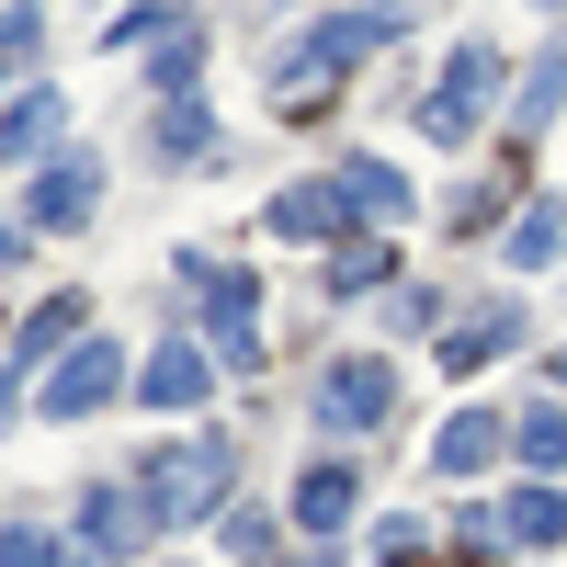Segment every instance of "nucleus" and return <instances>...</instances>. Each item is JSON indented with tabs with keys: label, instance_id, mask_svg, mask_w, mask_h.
Instances as JSON below:
<instances>
[{
	"label": "nucleus",
	"instance_id": "f257e3e1",
	"mask_svg": "<svg viewBox=\"0 0 567 567\" xmlns=\"http://www.w3.org/2000/svg\"><path fill=\"white\" fill-rule=\"evenodd\" d=\"M386 12H398V0H386ZM386 12H329V23L296 45V58L272 69V91H284V103H318V91L341 80L352 58H374V45H386Z\"/></svg>",
	"mask_w": 567,
	"mask_h": 567
},
{
	"label": "nucleus",
	"instance_id": "f03ea898",
	"mask_svg": "<svg viewBox=\"0 0 567 567\" xmlns=\"http://www.w3.org/2000/svg\"><path fill=\"white\" fill-rule=\"evenodd\" d=\"M488 103H499V58H488V45H454L443 80H432V103H420V125H432L443 148H465V136L488 125Z\"/></svg>",
	"mask_w": 567,
	"mask_h": 567
},
{
	"label": "nucleus",
	"instance_id": "7ed1b4c3",
	"mask_svg": "<svg viewBox=\"0 0 567 567\" xmlns=\"http://www.w3.org/2000/svg\"><path fill=\"white\" fill-rule=\"evenodd\" d=\"M148 511L159 523H194V511H216L227 499V443H171V454H148Z\"/></svg>",
	"mask_w": 567,
	"mask_h": 567
},
{
	"label": "nucleus",
	"instance_id": "20e7f679",
	"mask_svg": "<svg viewBox=\"0 0 567 567\" xmlns=\"http://www.w3.org/2000/svg\"><path fill=\"white\" fill-rule=\"evenodd\" d=\"M386 409H398V363H329L318 374V420L329 432H374Z\"/></svg>",
	"mask_w": 567,
	"mask_h": 567
},
{
	"label": "nucleus",
	"instance_id": "39448f33",
	"mask_svg": "<svg viewBox=\"0 0 567 567\" xmlns=\"http://www.w3.org/2000/svg\"><path fill=\"white\" fill-rule=\"evenodd\" d=\"M114 386H125V352H114V341H69V363L45 374L34 409H45V420H80V409H103Z\"/></svg>",
	"mask_w": 567,
	"mask_h": 567
},
{
	"label": "nucleus",
	"instance_id": "423d86ee",
	"mask_svg": "<svg viewBox=\"0 0 567 567\" xmlns=\"http://www.w3.org/2000/svg\"><path fill=\"white\" fill-rule=\"evenodd\" d=\"M194 284H205L216 352H227V363H261V329H250V272H227V261H194Z\"/></svg>",
	"mask_w": 567,
	"mask_h": 567
},
{
	"label": "nucleus",
	"instance_id": "0eeeda50",
	"mask_svg": "<svg viewBox=\"0 0 567 567\" xmlns=\"http://www.w3.org/2000/svg\"><path fill=\"white\" fill-rule=\"evenodd\" d=\"M556 534H567V488H523V499L477 511V545H556Z\"/></svg>",
	"mask_w": 567,
	"mask_h": 567
},
{
	"label": "nucleus",
	"instance_id": "6e6552de",
	"mask_svg": "<svg viewBox=\"0 0 567 567\" xmlns=\"http://www.w3.org/2000/svg\"><path fill=\"white\" fill-rule=\"evenodd\" d=\"M341 205H352L341 182H284L261 227H272V239H329V227H341Z\"/></svg>",
	"mask_w": 567,
	"mask_h": 567
},
{
	"label": "nucleus",
	"instance_id": "1a4fd4ad",
	"mask_svg": "<svg viewBox=\"0 0 567 567\" xmlns=\"http://www.w3.org/2000/svg\"><path fill=\"white\" fill-rule=\"evenodd\" d=\"M58 125H69V103L58 91H12V103H0V159H34V148H58Z\"/></svg>",
	"mask_w": 567,
	"mask_h": 567
},
{
	"label": "nucleus",
	"instance_id": "9d476101",
	"mask_svg": "<svg viewBox=\"0 0 567 567\" xmlns=\"http://www.w3.org/2000/svg\"><path fill=\"white\" fill-rule=\"evenodd\" d=\"M148 523H159V511H148V499H136V488H114V477H103V488H91V511H80V534H91V556H125V545H136V534H148Z\"/></svg>",
	"mask_w": 567,
	"mask_h": 567
},
{
	"label": "nucleus",
	"instance_id": "9b49d317",
	"mask_svg": "<svg viewBox=\"0 0 567 567\" xmlns=\"http://www.w3.org/2000/svg\"><path fill=\"white\" fill-rule=\"evenodd\" d=\"M136 386H148V409H194V398L216 386V374H205V352H194V341H159V352H148V374H136Z\"/></svg>",
	"mask_w": 567,
	"mask_h": 567
},
{
	"label": "nucleus",
	"instance_id": "f8f14e48",
	"mask_svg": "<svg viewBox=\"0 0 567 567\" xmlns=\"http://www.w3.org/2000/svg\"><path fill=\"white\" fill-rule=\"evenodd\" d=\"M556 103H567V34L523 69V91H511V136H545V114H556Z\"/></svg>",
	"mask_w": 567,
	"mask_h": 567
},
{
	"label": "nucleus",
	"instance_id": "ddd939ff",
	"mask_svg": "<svg viewBox=\"0 0 567 567\" xmlns=\"http://www.w3.org/2000/svg\"><path fill=\"white\" fill-rule=\"evenodd\" d=\"M352 488H363L352 465H307V477H296V523H307V534H341V523H352Z\"/></svg>",
	"mask_w": 567,
	"mask_h": 567
},
{
	"label": "nucleus",
	"instance_id": "4468645a",
	"mask_svg": "<svg viewBox=\"0 0 567 567\" xmlns=\"http://www.w3.org/2000/svg\"><path fill=\"white\" fill-rule=\"evenodd\" d=\"M91 194H103V182H91V159H58V171L34 182V227H80Z\"/></svg>",
	"mask_w": 567,
	"mask_h": 567
},
{
	"label": "nucleus",
	"instance_id": "2eb2a0df",
	"mask_svg": "<svg viewBox=\"0 0 567 567\" xmlns=\"http://www.w3.org/2000/svg\"><path fill=\"white\" fill-rule=\"evenodd\" d=\"M488 454H499V420H488V409H465V420H443V443H432V465H443V477H477Z\"/></svg>",
	"mask_w": 567,
	"mask_h": 567
},
{
	"label": "nucleus",
	"instance_id": "dca6fc26",
	"mask_svg": "<svg viewBox=\"0 0 567 567\" xmlns=\"http://www.w3.org/2000/svg\"><path fill=\"white\" fill-rule=\"evenodd\" d=\"M511 341H523V318L499 307V318H477V329H454V341H443V363H454V374H477V363H488V352H511Z\"/></svg>",
	"mask_w": 567,
	"mask_h": 567
},
{
	"label": "nucleus",
	"instance_id": "f3484780",
	"mask_svg": "<svg viewBox=\"0 0 567 567\" xmlns=\"http://www.w3.org/2000/svg\"><path fill=\"white\" fill-rule=\"evenodd\" d=\"M341 194H352L363 216H409V182H398L386 159H352V171H341Z\"/></svg>",
	"mask_w": 567,
	"mask_h": 567
},
{
	"label": "nucleus",
	"instance_id": "a211bd4d",
	"mask_svg": "<svg viewBox=\"0 0 567 567\" xmlns=\"http://www.w3.org/2000/svg\"><path fill=\"white\" fill-rule=\"evenodd\" d=\"M556 216H567V205H534V216H523V227H511V261H523V272H534V261H556V250H567V227H556Z\"/></svg>",
	"mask_w": 567,
	"mask_h": 567
},
{
	"label": "nucleus",
	"instance_id": "6ab92c4d",
	"mask_svg": "<svg viewBox=\"0 0 567 567\" xmlns=\"http://www.w3.org/2000/svg\"><path fill=\"white\" fill-rule=\"evenodd\" d=\"M511 443H523V465H567V409H523Z\"/></svg>",
	"mask_w": 567,
	"mask_h": 567
},
{
	"label": "nucleus",
	"instance_id": "aec40b11",
	"mask_svg": "<svg viewBox=\"0 0 567 567\" xmlns=\"http://www.w3.org/2000/svg\"><path fill=\"white\" fill-rule=\"evenodd\" d=\"M58 341H80V296H58V307H34V318H23V363H34V352H58Z\"/></svg>",
	"mask_w": 567,
	"mask_h": 567
},
{
	"label": "nucleus",
	"instance_id": "412c9836",
	"mask_svg": "<svg viewBox=\"0 0 567 567\" xmlns=\"http://www.w3.org/2000/svg\"><path fill=\"white\" fill-rule=\"evenodd\" d=\"M0 567H91V556H58L45 534H23V523H0Z\"/></svg>",
	"mask_w": 567,
	"mask_h": 567
},
{
	"label": "nucleus",
	"instance_id": "4be33fe9",
	"mask_svg": "<svg viewBox=\"0 0 567 567\" xmlns=\"http://www.w3.org/2000/svg\"><path fill=\"white\" fill-rule=\"evenodd\" d=\"M329 284H341V296H363V284H386V250H374V239H352L341 261H329Z\"/></svg>",
	"mask_w": 567,
	"mask_h": 567
},
{
	"label": "nucleus",
	"instance_id": "5701e85b",
	"mask_svg": "<svg viewBox=\"0 0 567 567\" xmlns=\"http://www.w3.org/2000/svg\"><path fill=\"white\" fill-rule=\"evenodd\" d=\"M556 374H567V363H556Z\"/></svg>",
	"mask_w": 567,
	"mask_h": 567
}]
</instances>
